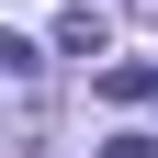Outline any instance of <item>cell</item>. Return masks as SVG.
Listing matches in <instances>:
<instances>
[{"label": "cell", "mask_w": 158, "mask_h": 158, "mask_svg": "<svg viewBox=\"0 0 158 158\" xmlns=\"http://www.w3.org/2000/svg\"><path fill=\"white\" fill-rule=\"evenodd\" d=\"M102 102H113V113H158V56H124V68H102Z\"/></svg>", "instance_id": "1"}, {"label": "cell", "mask_w": 158, "mask_h": 158, "mask_svg": "<svg viewBox=\"0 0 158 158\" xmlns=\"http://www.w3.org/2000/svg\"><path fill=\"white\" fill-rule=\"evenodd\" d=\"M102 158H158V135H113V147H102Z\"/></svg>", "instance_id": "3"}, {"label": "cell", "mask_w": 158, "mask_h": 158, "mask_svg": "<svg viewBox=\"0 0 158 158\" xmlns=\"http://www.w3.org/2000/svg\"><path fill=\"white\" fill-rule=\"evenodd\" d=\"M102 45H113V34H102V11H90V0H79L68 23H56V56H102Z\"/></svg>", "instance_id": "2"}]
</instances>
